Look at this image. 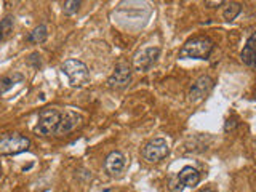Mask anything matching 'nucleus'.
<instances>
[{
  "instance_id": "11",
  "label": "nucleus",
  "mask_w": 256,
  "mask_h": 192,
  "mask_svg": "<svg viewBox=\"0 0 256 192\" xmlns=\"http://www.w3.org/2000/svg\"><path fill=\"white\" fill-rule=\"evenodd\" d=\"M198 182H200V173L194 166L188 165V166L181 168V172L178 173L180 190H182V188H196Z\"/></svg>"
},
{
  "instance_id": "15",
  "label": "nucleus",
  "mask_w": 256,
  "mask_h": 192,
  "mask_svg": "<svg viewBox=\"0 0 256 192\" xmlns=\"http://www.w3.org/2000/svg\"><path fill=\"white\" fill-rule=\"evenodd\" d=\"M13 28H14V18L12 14H6L0 21V42H4V40H6L13 34Z\"/></svg>"
},
{
  "instance_id": "20",
  "label": "nucleus",
  "mask_w": 256,
  "mask_h": 192,
  "mask_svg": "<svg viewBox=\"0 0 256 192\" xmlns=\"http://www.w3.org/2000/svg\"><path fill=\"white\" fill-rule=\"evenodd\" d=\"M205 5L212 6V8H216V6H220V5H224V2H222V0H214V2H205Z\"/></svg>"
},
{
  "instance_id": "9",
  "label": "nucleus",
  "mask_w": 256,
  "mask_h": 192,
  "mask_svg": "<svg viewBox=\"0 0 256 192\" xmlns=\"http://www.w3.org/2000/svg\"><path fill=\"white\" fill-rule=\"evenodd\" d=\"M213 85H214V80L210 76L198 77L194 82V85L190 86V90H189V100L190 101L204 100L205 96L213 90Z\"/></svg>"
},
{
  "instance_id": "6",
  "label": "nucleus",
  "mask_w": 256,
  "mask_h": 192,
  "mask_svg": "<svg viewBox=\"0 0 256 192\" xmlns=\"http://www.w3.org/2000/svg\"><path fill=\"white\" fill-rule=\"evenodd\" d=\"M132 66L126 61L117 62L114 72L108 78V86L112 90H124L132 82Z\"/></svg>"
},
{
  "instance_id": "4",
  "label": "nucleus",
  "mask_w": 256,
  "mask_h": 192,
  "mask_svg": "<svg viewBox=\"0 0 256 192\" xmlns=\"http://www.w3.org/2000/svg\"><path fill=\"white\" fill-rule=\"evenodd\" d=\"M61 112L58 109H42L38 114V120L36 125V133L42 136H52L56 133V128L60 125Z\"/></svg>"
},
{
  "instance_id": "14",
  "label": "nucleus",
  "mask_w": 256,
  "mask_h": 192,
  "mask_svg": "<svg viewBox=\"0 0 256 192\" xmlns=\"http://www.w3.org/2000/svg\"><path fill=\"white\" fill-rule=\"evenodd\" d=\"M46 37H48V28L45 26V24H38V26H36L29 32L28 42H30V44H44L46 40Z\"/></svg>"
},
{
  "instance_id": "19",
  "label": "nucleus",
  "mask_w": 256,
  "mask_h": 192,
  "mask_svg": "<svg viewBox=\"0 0 256 192\" xmlns=\"http://www.w3.org/2000/svg\"><path fill=\"white\" fill-rule=\"evenodd\" d=\"M237 125H238L237 118H236V117H229V118L226 120V124H224V132H226V133L234 132L236 128H237Z\"/></svg>"
},
{
  "instance_id": "3",
  "label": "nucleus",
  "mask_w": 256,
  "mask_h": 192,
  "mask_svg": "<svg viewBox=\"0 0 256 192\" xmlns=\"http://www.w3.org/2000/svg\"><path fill=\"white\" fill-rule=\"evenodd\" d=\"M30 148V140L20 133H5L0 136V156H18Z\"/></svg>"
},
{
  "instance_id": "18",
  "label": "nucleus",
  "mask_w": 256,
  "mask_h": 192,
  "mask_svg": "<svg viewBox=\"0 0 256 192\" xmlns=\"http://www.w3.org/2000/svg\"><path fill=\"white\" fill-rule=\"evenodd\" d=\"M28 64H29V66L34 68V69L42 68V56H40L37 52L30 53V54H29V58H28Z\"/></svg>"
},
{
  "instance_id": "5",
  "label": "nucleus",
  "mask_w": 256,
  "mask_h": 192,
  "mask_svg": "<svg viewBox=\"0 0 256 192\" xmlns=\"http://www.w3.org/2000/svg\"><path fill=\"white\" fill-rule=\"evenodd\" d=\"M168 154H170V148H168V142L164 138H154L148 141L141 150L142 158L149 164H157L160 160H164Z\"/></svg>"
},
{
  "instance_id": "8",
  "label": "nucleus",
  "mask_w": 256,
  "mask_h": 192,
  "mask_svg": "<svg viewBox=\"0 0 256 192\" xmlns=\"http://www.w3.org/2000/svg\"><path fill=\"white\" fill-rule=\"evenodd\" d=\"M84 122V117L77 114V112H72V110H68L64 112L61 116V120H60V125L56 128V136H64V134H69L70 132H74L76 128H78Z\"/></svg>"
},
{
  "instance_id": "12",
  "label": "nucleus",
  "mask_w": 256,
  "mask_h": 192,
  "mask_svg": "<svg viewBox=\"0 0 256 192\" xmlns=\"http://www.w3.org/2000/svg\"><path fill=\"white\" fill-rule=\"evenodd\" d=\"M240 60H242L245 66L256 69V32H253V34L248 37L244 50L240 53Z\"/></svg>"
},
{
  "instance_id": "16",
  "label": "nucleus",
  "mask_w": 256,
  "mask_h": 192,
  "mask_svg": "<svg viewBox=\"0 0 256 192\" xmlns=\"http://www.w3.org/2000/svg\"><path fill=\"white\" fill-rule=\"evenodd\" d=\"M240 12H242V5L237 4V2H230V4H228L226 8H224L222 16H224V20H226L228 22H230V21H234L237 18V16L240 14Z\"/></svg>"
},
{
  "instance_id": "22",
  "label": "nucleus",
  "mask_w": 256,
  "mask_h": 192,
  "mask_svg": "<svg viewBox=\"0 0 256 192\" xmlns=\"http://www.w3.org/2000/svg\"><path fill=\"white\" fill-rule=\"evenodd\" d=\"M0 176H2V165H0Z\"/></svg>"
},
{
  "instance_id": "21",
  "label": "nucleus",
  "mask_w": 256,
  "mask_h": 192,
  "mask_svg": "<svg viewBox=\"0 0 256 192\" xmlns=\"http://www.w3.org/2000/svg\"><path fill=\"white\" fill-rule=\"evenodd\" d=\"M198 192H218V190L213 189V188H205V189H200Z\"/></svg>"
},
{
  "instance_id": "17",
  "label": "nucleus",
  "mask_w": 256,
  "mask_h": 192,
  "mask_svg": "<svg viewBox=\"0 0 256 192\" xmlns=\"http://www.w3.org/2000/svg\"><path fill=\"white\" fill-rule=\"evenodd\" d=\"M80 6H82V2H78V0H68V2L62 4V13L68 16L77 14Z\"/></svg>"
},
{
  "instance_id": "10",
  "label": "nucleus",
  "mask_w": 256,
  "mask_h": 192,
  "mask_svg": "<svg viewBox=\"0 0 256 192\" xmlns=\"http://www.w3.org/2000/svg\"><path fill=\"white\" fill-rule=\"evenodd\" d=\"M125 166H126V157L124 156V152H120V150L109 152L106 160H104V170L110 176L120 174L125 170Z\"/></svg>"
},
{
  "instance_id": "1",
  "label": "nucleus",
  "mask_w": 256,
  "mask_h": 192,
  "mask_svg": "<svg viewBox=\"0 0 256 192\" xmlns=\"http://www.w3.org/2000/svg\"><path fill=\"white\" fill-rule=\"evenodd\" d=\"M214 48V42L210 37H194L188 40L180 50V58L208 60Z\"/></svg>"
},
{
  "instance_id": "13",
  "label": "nucleus",
  "mask_w": 256,
  "mask_h": 192,
  "mask_svg": "<svg viewBox=\"0 0 256 192\" xmlns=\"http://www.w3.org/2000/svg\"><path fill=\"white\" fill-rule=\"evenodd\" d=\"M22 80H24V76L20 74V72H13V74L0 77V96H4L5 93H8L16 84H21Z\"/></svg>"
},
{
  "instance_id": "2",
  "label": "nucleus",
  "mask_w": 256,
  "mask_h": 192,
  "mask_svg": "<svg viewBox=\"0 0 256 192\" xmlns=\"http://www.w3.org/2000/svg\"><path fill=\"white\" fill-rule=\"evenodd\" d=\"M61 72L69 78L72 86H85L90 84V70L80 60H66L61 64Z\"/></svg>"
},
{
  "instance_id": "7",
  "label": "nucleus",
  "mask_w": 256,
  "mask_h": 192,
  "mask_svg": "<svg viewBox=\"0 0 256 192\" xmlns=\"http://www.w3.org/2000/svg\"><path fill=\"white\" fill-rule=\"evenodd\" d=\"M158 56H160V48L158 46H148V48H144V50L138 52L133 56V68L136 70L146 72V70H149L157 62Z\"/></svg>"
}]
</instances>
